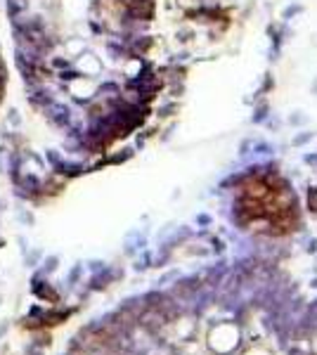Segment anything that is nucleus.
Wrapping results in <instances>:
<instances>
[{
    "mask_svg": "<svg viewBox=\"0 0 317 355\" xmlns=\"http://www.w3.org/2000/svg\"><path fill=\"white\" fill-rule=\"evenodd\" d=\"M50 112H53V121L57 125H67L69 123V110L67 107H62V105H50Z\"/></svg>",
    "mask_w": 317,
    "mask_h": 355,
    "instance_id": "3",
    "label": "nucleus"
},
{
    "mask_svg": "<svg viewBox=\"0 0 317 355\" xmlns=\"http://www.w3.org/2000/svg\"><path fill=\"white\" fill-rule=\"evenodd\" d=\"M0 62H3V57H0Z\"/></svg>",
    "mask_w": 317,
    "mask_h": 355,
    "instance_id": "5",
    "label": "nucleus"
},
{
    "mask_svg": "<svg viewBox=\"0 0 317 355\" xmlns=\"http://www.w3.org/2000/svg\"><path fill=\"white\" fill-rule=\"evenodd\" d=\"M8 119H10V123H12V125H19V123H22L19 119H17V112H15V110L10 112V116H8Z\"/></svg>",
    "mask_w": 317,
    "mask_h": 355,
    "instance_id": "4",
    "label": "nucleus"
},
{
    "mask_svg": "<svg viewBox=\"0 0 317 355\" xmlns=\"http://www.w3.org/2000/svg\"><path fill=\"white\" fill-rule=\"evenodd\" d=\"M5 8H8V15L17 19L26 12V0H5Z\"/></svg>",
    "mask_w": 317,
    "mask_h": 355,
    "instance_id": "2",
    "label": "nucleus"
},
{
    "mask_svg": "<svg viewBox=\"0 0 317 355\" xmlns=\"http://www.w3.org/2000/svg\"><path fill=\"white\" fill-rule=\"evenodd\" d=\"M31 105L38 107V110H45V107L53 105V95L38 85V88H33V93H31Z\"/></svg>",
    "mask_w": 317,
    "mask_h": 355,
    "instance_id": "1",
    "label": "nucleus"
}]
</instances>
